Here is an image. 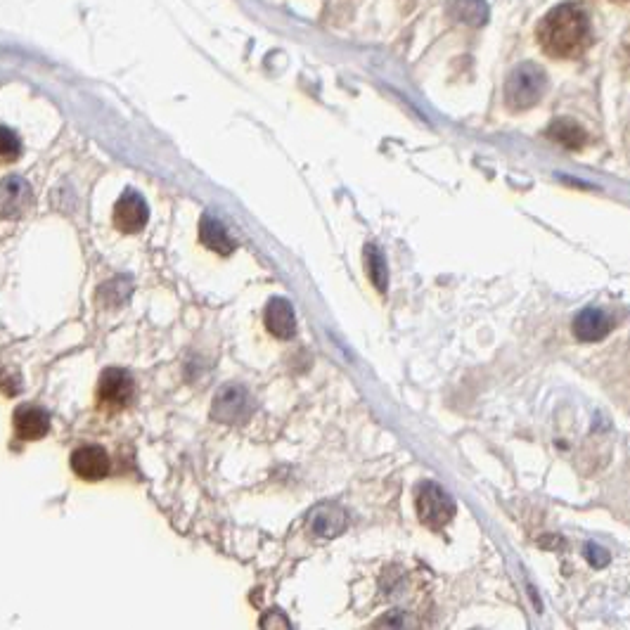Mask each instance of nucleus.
Masks as SVG:
<instances>
[{
  "label": "nucleus",
  "instance_id": "20",
  "mask_svg": "<svg viewBox=\"0 0 630 630\" xmlns=\"http://www.w3.org/2000/svg\"><path fill=\"white\" fill-rule=\"evenodd\" d=\"M263 630H289V623L282 614L273 612L263 619Z\"/></svg>",
  "mask_w": 630,
  "mask_h": 630
},
{
  "label": "nucleus",
  "instance_id": "6",
  "mask_svg": "<svg viewBox=\"0 0 630 630\" xmlns=\"http://www.w3.org/2000/svg\"><path fill=\"white\" fill-rule=\"evenodd\" d=\"M254 413V401L249 396V391L240 387V384H230L223 387L214 398V408L211 415L218 422H242Z\"/></svg>",
  "mask_w": 630,
  "mask_h": 630
},
{
  "label": "nucleus",
  "instance_id": "11",
  "mask_svg": "<svg viewBox=\"0 0 630 630\" xmlns=\"http://www.w3.org/2000/svg\"><path fill=\"white\" fill-rule=\"evenodd\" d=\"M0 197H3V216L12 218L22 214L31 202V188L24 178L8 176L3 180V188H0Z\"/></svg>",
  "mask_w": 630,
  "mask_h": 630
},
{
  "label": "nucleus",
  "instance_id": "9",
  "mask_svg": "<svg viewBox=\"0 0 630 630\" xmlns=\"http://www.w3.org/2000/svg\"><path fill=\"white\" fill-rule=\"evenodd\" d=\"M263 323L266 330L278 339H289L297 332V315L287 299H270L266 311H263Z\"/></svg>",
  "mask_w": 630,
  "mask_h": 630
},
{
  "label": "nucleus",
  "instance_id": "14",
  "mask_svg": "<svg viewBox=\"0 0 630 630\" xmlns=\"http://www.w3.org/2000/svg\"><path fill=\"white\" fill-rule=\"evenodd\" d=\"M548 138L555 140L557 145L567 147L571 152L581 150V147L588 143V133H585V128L581 124H576L574 119L552 121L548 128Z\"/></svg>",
  "mask_w": 630,
  "mask_h": 630
},
{
  "label": "nucleus",
  "instance_id": "18",
  "mask_svg": "<svg viewBox=\"0 0 630 630\" xmlns=\"http://www.w3.org/2000/svg\"><path fill=\"white\" fill-rule=\"evenodd\" d=\"M0 140H3V162L5 164L15 162L19 154H22V145H19L15 133H12L10 128H3V131H0Z\"/></svg>",
  "mask_w": 630,
  "mask_h": 630
},
{
  "label": "nucleus",
  "instance_id": "5",
  "mask_svg": "<svg viewBox=\"0 0 630 630\" xmlns=\"http://www.w3.org/2000/svg\"><path fill=\"white\" fill-rule=\"evenodd\" d=\"M147 218H150L147 202L143 199V195L135 192L133 188H128L124 195L119 197V202L114 204L112 223H114V228L121 230V233H126V235L140 233V230L147 225Z\"/></svg>",
  "mask_w": 630,
  "mask_h": 630
},
{
  "label": "nucleus",
  "instance_id": "1",
  "mask_svg": "<svg viewBox=\"0 0 630 630\" xmlns=\"http://www.w3.org/2000/svg\"><path fill=\"white\" fill-rule=\"evenodd\" d=\"M538 43L550 57L557 60H574L593 41L590 17L581 5L564 3L552 8L538 24Z\"/></svg>",
  "mask_w": 630,
  "mask_h": 630
},
{
  "label": "nucleus",
  "instance_id": "2",
  "mask_svg": "<svg viewBox=\"0 0 630 630\" xmlns=\"http://www.w3.org/2000/svg\"><path fill=\"white\" fill-rule=\"evenodd\" d=\"M548 88L545 69L536 62H522L512 69L505 81V102L514 112L536 107Z\"/></svg>",
  "mask_w": 630,
  "mask_h": 630
},
{
  "label": "nucleus",
  "instance_id": "12",
  "mask_svg": "<svg viewBox=\"0 0 630 630\" xmlns=\"http://www.w3.org/2000/svg\"><path fill=\"white\" fill-rule=\"evenodd\" d=\"M199 240L207 244L211 252H216L221 256L233 254V249H235V242L228 237L225 225L211 214L202 216V223H199Z\"/></svg>",
  "mask_w": 630,
  "mask_h": 630
},
{
  "label": "nucleus",
  "instance_id": "19",
  "mask_svg": "<svg viewBox=\"0 0 630 630\" xmlns=\"http://www.w3.org/2000/svg\"><path fill=\"white\" fill-rule=\"evenodd\" d=\"M585 552H588V562L593 564V567H607L609 552L602 550L600 545H588V548H585Z\"/></svg>",
  "mask_w": 630,
  "mask_h": 630
},
{
  "label": "nucleus",
  "instance_id": "15",
  "mask_svg": "<svg viewBox=\"0 0 630 630\" xmlns=\"http://www.w3.org/2000/svg\"><path fill=\"white\" fill-rule=\"evenodd\" d=\"M363 259H365V270H368L372 285H375L379 294H384L389 285V270H387V261H384V252L377 247V244H365Z\"/></svg>",
  "mask_w": 630,
  "mask_h": 630
},
{
  "label": "nucleus",
  "instance_id": "7",
  "mask_svg": "<svg viewBox=\"0 0 630 630\" xmlns=\"http://www.w3.org/2000/svg\"><path fill=\"white\" fill-rule=\"evenodd\" d=\"M72 469L83 481H102L109 474V455L100 446H79L72 453Z\"/></svg>",
  "mask_w": 630,
  "mask_h": 630
},
{
  "label": "nucleus",
  "instance_id": "16",
  "mask_svg": "<svg viewBox=\"0 0 630 630\" xmlns=\"http://www.w3.org/2000/svg\"><path fill=\"white\" fill-rule=\"evenodd\" d=\"M370 630H420V623L405 609H391L372 623Z\"/></svg>",
  "mask_w": 630,
  "mask_h": 630
},
{
  "label": "nucleus",
  "instance_id": "21",
  "mask_svg": "<svg viewBox=\"0 0 630 630\" xmlns=\"http://www.w3.org/2000/svg\"><path fill=\"white\" fill-rule=\"evenodd\" d=\"M621 48H623V57H626V62L630 64V29L626 31V36H623Z\"/></svg>",
  "mask_w": 630,
  "mask_h": 630
},
{
  "label": "nucleus",
  "instance_id": "13",
  "mask_svg": "<svg viewBox=\"0 0 630 630\" xmlns=\"http://www.w3.org/2000/svg\"><path fill=\"white\" fill-rule=\"evenodd\" d=\"M311 531L320 538H334L346 529V514L337 505H323L311 514Z\"/></svg>",
  "mask_w": 630,
  "mask_h": 630
},
{
  "label": "nucleus",
  "instance_id": "8",
  "mask_svg": "<svg viewBox=\"0 0 630 630\" xmlns=\"http://www.w3.org/2000/svg\"><path fill=\"white\" fill-rule=\"evenodd\" d=\"M612 327H614V320L609 318L602 308L590 306V308H583V311L576 315L571 330H574V337L578 339V342L590 344V342H600V339L607 337V334L612 332Z\"/></svg>",
  "mask_w": 630,
  "mask_h": 630
},
{
  "label": "nucleus",
  "instance_id": "10",
  "mask_svg": "<svg viewBox=\"0 0 630 630\" xmlns=\"http://www.w3.org/2000/svg\"><path fill=\"white\" fill-rule=\"evenodd\" d=\"M15 432L24 441H38L50 432V415L38 405H22L15 410Z\"/></svg>",
  "mask_w": 630,
  "mask_h": 630
},
{
  "label": "nucleus",
  "instance_id": "3",
  "mask_svg": "<svg viewBox=\"0 0 630 630\" xmlns=\"http://www.w3.org/2000/svg\"><path fill=\"white\" fill-rule=\"evenodd\" d=\"M415 505L420 522L429 526L432 531H441L455 517L453 498L439 484H434V481H422L417 486Z\"/></svg>",
  "mask_w": 630,
  "mask_h": 630
},
{
  "label": "nucleus",
  "instance_id": "4",
  "mask_svg": "<svg viewBox=\"0 0 630 630\" xmlns=\"http://www.w3.org/2000/svg\"><path fill=\"white\" fill-rule=\"evenodd\" d=\"M98 403L105 410H124L135 398V379L124 368H107L102 370L98 379Z\"/></svg>",
  "mask_w": 630,
  "mask_h": 630
},
{
  "label": "nucleus",
  "instance_id": "17",
  "mask_svg": "<svg viewBox=\"0 0 630 630\" xmlns=\"http://www.w3.org/2000/svg\"><path fill=\"white\" fill-rule=\"evenodd\" d=\"M128 294H131V282H128L126 278H117V280L105 282L98 292V297L105 301L107 306H117V304H124V301L128 299Z\"/></svg>",
  "mask_w": 630,
  "mask_h": 630
}]
</instances>
